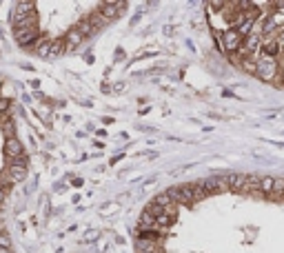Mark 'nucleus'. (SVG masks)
Segmentation results:
<instances>
[{
	"label": "nucleus",
	"mask_w": 284,
	"mask_h": 253,
	"mask_svg": "<svg viewBox=\"0 0 284 253\" xmlns=\"http://www.w3.org/2000/svg\"><path fill=\"white\" fill-rule=\"evenodd\" d=\"M207 9L229 60L262 82L284 87V3H211Z\"/></svg>",
	"instance_id": "1"
}]
</instances>
